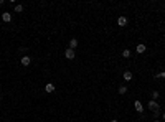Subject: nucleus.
Returning <instances> with one entry per match:
<instances>
[{
    "mask_svg": "<svg viewBox=\"0 0 165 122\" xmlns=\"http://www.w3.org/2000/svg\"><path fill=\"white\" fill-rule=\"evenodd\" d=\"M76 46H78V40H76V38H71V40H69V48L74 49Z\"/></svg>",
    "mask_w": 165,
    "mask_h": 122,
    "instance_id": "10",
    "label": "nucleus"
},
{
    "mask_svg": "<svg viewBox=\"0 0 165 122\" xmlns=\"http://www.w3.org/2000/svg\"><path fill=\"white\" fill-rule=\"evenodd\" d=\"M150 96H152L154 101H157V99L160 97V92H159V91H152V92H150Z\"/></svg>",
    "mask_w": 165,
    "mask_h": 122,
    "instance_id": "12",
    "label": "nucleus"
},
{
    "mask_svg": "<svg viewBox=\"0 0 165 122\" xmlns=\"http://www.w3.org/2000/svg\"><path fill=\"white\" fill-rule=\"evenodd\" d=\"M134 107H135V111L139 112V114H142V112H144V104H142L140 101H135V102H134Z\"/></svg>",
    "mask_w": 165,
    "mask_h": 122,
    "instance_id": "5",
    "label": "nucleus"
},
{
    "mask_svg": "<svg viewBox=\"0 0 165 122\" xmlns=\"http://www.w3.org/2000/svg\"><path fill=\"white\" fill-rule=\"evenodd\" d=\"M154 122H160V120H154Z\"/></svg>",
    "mask_w": 165,
    "mask_h": 122,
    "instance_id": "19",
    "label": "nucleus"
},
{
    "mask_svg": "<svg viewBox=\"0 0 165 122\" xmlns=\"http://www.w3.org/2000/svg\"><path fill=\"white\" fill-rule=\"evenodd\" d=\"M162 120H165V112H163V114H162Z\"/></svg>",
    "mask_w": 165,
    "mask_h": 122,
    "instance_id": "17",
    "label": "nucleus"
},
{
    "mask_svg": "<svg viewBox=\"0 0 165 122\" xmlns=\"http://www.w3.org/2000/svg\"><path fill=\"white\" fill-rule=\"evenodd\" d=\"M147 106H149V111H152V112H155V111H160V104H159L157 101H154V99H150Z\"/></svg>",
    "mask_w": 165,
    "mask_h": 122,
    "instance_id": "1",
    "label": "nucleus"
},
{
    "mask_svg": "<svg viewBox=\"0 0 165 122\" xmlns=\"http://www.w3.org/2000/svg\"><path fill=\"white\" fill-rule=\"evenodd\" d=\"M55 84H51V83H48L46 86H45V92H55Z\"/></svg>",
    "mask_w": 165,
    "mask_h": 122,
    "instance_id": "9",
    "label": "nucleus"
},
{
    "mask_svg": "<svg viewBox=\"0 0 165 122\" xmlns=\"http://www.w3.org/2000/svg\"><path fill=\"white\" fill-rule=\"evenodd\" d=\"M30 63H32V58H30L28 55H25L23 58H21V66H30Z\"/></svg>",
    "mask_w": 165,
    "mask_h": 122,
    "instance_id": "7",
    "label": "nucleus"
},
{
    "mask_svg": "<svg viewBox=\"0 0 165 122\" xmlns=\"http://www.w3.org/2000/svg\"><path fill=\"white\" fill-rule=\"evenodd\" d=\"M0 101H2V94H0Z\"/></svg>",
    "mask_w": 165,
    "mask_h": 122,
    "instance_id": "18",
    "label": "nucleus"
},
{
    "mask_svg": "<svg viewBox=\"0 0 165 122\" xmlns=\"http://www.w3.org/2000/svg\"><path fill=\"white\" fill-rule=\"evenodd\" d=\"M117 25H119V26H126V25H127V17L121 15V17L117 18Z\"/></svg>",
    "mask_w": 165,
    "mask_h": 122,
    "instance_id": "6",
    "label": "nucleus"
},
{
    "mask_svg": "<svg viewBox=\"0 0 165 122\" xmlns=\"http://www.w3.org/2000/svg\"><path fill=\"white\" fill-rule=\"evenodd\" d=\"M74 56H76V53H74V49H71V48H68L64 51V58L66 60H74Z\"/></svg>",
    "mask_w": 165,
    "mask_h": 122,
    "instance_id": "2",
    "label": "nucleus"
},
{
    "mask_svg": "<svg viewBox=\"0 0 165 122\" xmlns=\"http://www.w3.org/2000/svg\"><path fill=\"white\" fill-rule=\"evenodd\" d=\"M122 79H124V81H127V83H129V81H132V79H134V74H132V71H124V74H122Z\"/></svg>",
    "mask_w": 165,
    "mask_h": 122,
    "instance_id": "3",
    "label": "nucleus"
},
{
    "mask_svg": "<svg viewBox=\"0 0 165 122\" xmlns=\"http://www.w3.org/2000/svg\"><path fill=\"white\" fill-rule=\"evenodd\" d=\"M21 12H23V5H20V3L15 5V13H21Z\"/></svg>",
    "mask_w": 165,
    "mask_h": 122,
    "instance_id": "13",
    "label": "nucleus"
},
{
    "mask_svg": "<svg viewBox=\"0 0 165 122\" xmlns=\"http://www.w3.org/2000/svg\"><path fill=\"white\" fill-rule=\"evenodd\" d=\"M131 55H132L131 49H122V58H131Z\"/></svg>",
    "mask_w": 165,
    "mask_h": 122,
    "instance_id": "11",
    "label": "nucleus"
},
{
    "mask_svg": "<svg viewBox=\"0 0 165 122\" xmlns=\"http://www.w3.org/2000/svg\"><path fill=\"white\" fill-rule=\"evenodd\" d=\"M127 92V88L126 86H121V88H119V94H126Z\"/></svg>",
    "mask_w": 165,
    "mask_h": 122,
    "instance_id": "14",
    "label": "nucleus"
},
{
    "mask_svg": "<svg viewBox=\"0 0 165 122\" xmlns=\"http://www.w3.org/2000/svg\"><path fill=\"white\" fill-rule=\"evenodd\" d=\"M145 49H147V46H145L144 43H140V45H137V46H135V53H139V55H140V53H145Z\"/></svg>",
    "mask_w": 165,
    "mask_h": 122,
    "instance_id": "8",
    "label": "nucleus"
},
{
    "mask_svg": "<svg viewBox=\"0 0 165 122\" xmlns=\"http://www.w3.org/2000/svg\"><path fill=\"white\" fill-rule=\"evenodd\" d=\"M155 78H163V79H165V69L162 71V73H159L157 76H155Z\"/></svg>",
    "mask_w": 165,
    "mask_h": 122,
    "instance_id": "15",
    "label": "nucleus"
},
{
    "mask_svg": "<svg viewBox=\"0 0 165 122\" xmlns=\"http://www.w3.org/2000/svg\"><path fill=\"white\" fill-rule=\"evenodd\" d=\"M2 20L5 21V23H10V21H12V13L10 12H3L2 13Z\"/></svg>",
    "mask_w": 165,
    "mask_h": 122,
    "instance_id": "4",
    "label": "nucleus"
},
{
    "mask_svg": "<svg viewBox=\"0 0 165 122\" xmlns=\"http://www.w3.org/2000/svg\"><path fill=\"white\" fill-rule=\"evenodd\" d=\"M109 122H119V120H117V119H111Z\"/></svg>",
    "mask_w": 165,
    "mask_h": 122,
    "instance_id": "16",
    "label": "nucleus"
}]
</instances>
